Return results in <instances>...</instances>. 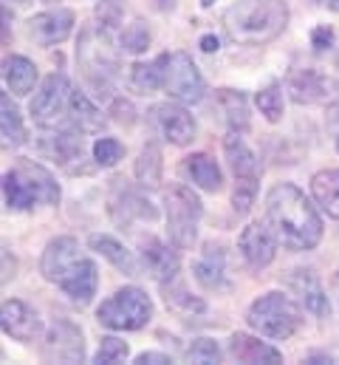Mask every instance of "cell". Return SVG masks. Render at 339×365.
I'll use <instances>...</instances> for the list:
<instances>
[{"instance_id":"cell-1","label":"cell","mask_w":339,"mask_h":365,"mask_svg":"<svg viewBox=\"0 0 339 365\" xmlns=\"http://www.w3.org/2000/svg\"><path fill=\"white\" fill-rule=\"evenodd\" d=\"M266 224L277 235L283 250L291 252H308L317 250L323 241V218L311 198L297 184H274L266 195Z\"/></svg>"},{"instance_id":"cell-2","label":"cell","mask_w":339,"mask_h":365,"mask_svg":"<svg viewBox=\"0 0 339 365\" xmlns=\"http://www.w3.org/2000/svg\"><path fill=\"white\" fill-rule=\"evenodd\" d=\"M288 26L286 0H235L224 11V29L232 43L266 46L277 40Z\"/></svg>"},{"instance_id":"cell-3","label":"cell","mask_w":339,"mask_h":365,"mask_svg":"<svg viewBox=\"0 0 339 365\" xmlns=\"http://www.w3.org/2000/svg\"><path fill=\"white\" fill-rule=\"evenodd\" d=\"M60 195L63 192L54 173L31 159H17L11 170L3 173V198L6 207L14 212H26L34 207H57Z\"/></svg>"},{"instance_id":"cell-4","label":"cell","mask_w":339,"mask_h":365,"mask_svg":"<svg viewBox=\"0 0 339 365\" xmlns=\"http://www.w3.org/2000/svg\"><path fill=\"white\" fill-rule=\"evenodd\" d=\"M246 323L260 337L288 340L303 326V306L283 292H266L249 306Z\"/></svg>"},{"instance_id":"cell-5","label":"cell","mask_w":339,"mask_h":365,"mask_svg":"<svg viewBox=\"0 0 339 365\" xmlns=\"http://www.w3.org/2000/svg\"><path fill=\"white\" fill-rule=\"evenodd\" d=\"M153 317V300L139 286L116 289L102 306L96 309V320L110 331H139Z\"/></svg>"},{"instance_id":"cell-6","label":"cell","mask_w":339,"mask_h":365,"mask_svg":"<svg viewBox=\"0 0 339 365\" xmlns=\"http://www.w3.org/2000/svg\"><path fill=\"white\" fill-rule=\"evenodd\" d=\"M201 215H204V204L189 187L170 184L165 190V218H167V238L172 247L178 250L195 247Z\"/></svg>"},{"instance_id":"cell-7","label":"cell","mask_w":339,"mask_h":365,"mask_svg":"<svg viewBox=\"0 0 339 365\" xmlns=\"http://www.w3.org/2000/svg\"><path fill=\"white\" fill-rule=\"evenodd\" d=\"M71 93H74V88L63 71L48 74L28 102L31 122L43 130L68 128L71 125Z\"/></svg>"},{"instance_id":"cell-8","label":"cell","mask_w":339,"mask_h":365,"mask_svg":"<svg viewBox=\"0 0 339 365\" xmlns=\"http://www.w3.org/2000/svg\"><path fill=\"white\" fill-rule=\"evenodd\" d=\"M159 66H162V91H167L170 99L181 105H195L204 99L207 83L189 54L184 51L159 54Z\"/></svg>"},{"instance_id":"cell-9","label":"cell","mask_w":339,"mask_h":365,"mask_svg":"<svg viewBox=\"0 0 339 365\" xmlns=\"http://www.w3.org/2000/svg\"><path fill=\"white\" fill-rule=\"evenodd\" d=\"M110 37L113 34L102 31L99 26L85 29L83 37H80V51H77L80 63L85 68V77L90 80L93 88H99V93H102V88L108 91V86H110V80L116 77V68H119V57L110 48Z\"/></svg>"},{"instance_id":"cell-10","label":"cell","mask_w":339,"mask_h":365,"mask_svg":"<svg viewBox=\"0 0 339 365\" xmlns=\"http://www.w3.org/2000/svg\"><path fill=\"white\" fill-rule=\"evenodd\" d=\"M286 91L297 105H323L331 108L339 102V80L314 68H297L286 80Z\"/></svg>"},{"instance_id":"cell-11","label":"cell","mask_w":339,"mask_h":365,"mask_svg":"<svg viewBox=\"0 0 339 365\" xmlns=\"http://www.w3.org/2000/svg\"><path fill=\"white\" fill-rule=\"evenodd\" d=\"M40 153L46 159H51L54 165H60L63 170L68 173H88L90 168L85 165V130L68 125V128H60L54 130L51 136H43L40 139Z\"/></svg>"},{"instance_id":"cell-12","label":"cell","mask_w":339,"mask_h":365,"mask_svg":"<svg viewBox=\"0 0 339 365\" xmlns=\"http://www.w3.org/2000/svg\"><path fill=\"white\" fill-rule=\"evenodd\" d=\"M108 212L110 218L119 224V227H130L136 218L142 221H153L159 215L156 204L142 195L136 187L125 184V179H116V184L110 187V195H108Z\"/></svg>"},{"instance_id":"cell-13","label":"cell","mask_w":339,"mask_h":365,"mask_svg":"<svg viewBox=\"0 0 339 365\" xmlns=\"http://www.w3.org/2000/svg\"><path fill=\"white\" fill-rule=\"evenodd\" d=\"M43 360L48 363H83L85 360V340L80 326H74L66 317H57L43 340Z\"/></svg>"},{"instance_id":"cell-14","label":"cell","mask_w":339,"mask_h":365,"mask_svg":"<svg viewBox=\"0 0 339 365\" xmlns=\"http://www.w3.org/2000/svg\"><path fill=\"white\" fill-rule=\"evenodd\" d=\"M286 286L288 292L294 294V300L303 306V312L314 314V317H328L331 314V300H328V292L320 280V274L314 269H291V274L286 277Z\"/></svg>"},{"instance_id":"cell-15","label":"cell","mask_w":339,"mask_h":365,"mask_svg":"<svg viewBox=\"0 0 339 365\" xmlns=\"http://www.w3.org/2000/svg\"><path fill=\"white\" fill-rule=\"evenodd\" d=\"M83 258H85V252L80 250L77 238L60 235V238H51V241L46 244L43 258H40V272H43V277H46L48 283L57 286Z\"/></svg>"},{"instance_id":"cell-16","label":"cell","mask_w":339,"mask_h":365,"mask_svg":"<svg viewBox=\"0 0 339 365\" xmlns=\"http://www.w3.org/2000/svg\"><path fill=\"white\" fill-rule=\"evenodd\" d=\"M277 247H280V241H277V235L271 232V227L266 221L263 224L260 221L246 224L244 232H241V238H238V250H241L244 261L252 269H266L274 261Z\"/></svg>"},{"instance_id":"cell-17","label":"cell","mask_w":339,"mask_h":365,"mask_svg":"<svg viewBox=\"0 0 339 365\" xmlns=\"http://www.w3.org/2000/svg\"><path fill=\"white\" fill-rule=\"evenodd\" d=\"M74 11L71 9H51V11H40L28 20V37L37 43V46H57L63 40L71 37L74 31Z\"/></svg>"},{"instance_id":"cell-18","label":"cell","mask_w":339,"mask_h":365,"mask_svg":"<svg viewBox=\"0 0 339 365\" xmlns=\"http://www.w3.org/2000/svg\"><path fill=\"white\" fill-rule=\"evenodd\" d=\"M0 326H3V334L6 337L20 340V343H31L43 331L40 314L28 303H23V300H6L3 303V309H0Z\"/></svg>"},{"instance_id":"cell-19","label":"cell","mask_w":339,"mask_h":365,"mask_svg":"<svg viewBox=\"0 0 339 365\" xmlns=\"http://www.w3.org/2000/svg\"><path fill=\"white\" fill-rule=\"evenodd\" d=\"M153 116H156V125H159L162 136L167 139L170 145L184 148V145H189L195 139V119L184 105H172V102L156 105Z\"/></svg>"},{"instance_id":"cell-20","label":"cell","mask_w":339,"mask_h":365,"mask_svg":"<svg viewBox=\"0 0 339 365\" xmlns=\"http://www.w3.org/2000/svg\"><path fill=\"white\" fill-rule=\"evenodd\" d=\"M142 261L159 283H167L172 277H178V269H181L178 247L165 244L162 238H153V235L142 238Z\"/></svg>"},{"instance_id":"cell-21","label":"cell","mask_w":339,"mask_h":365,"mask_svg":"<svg viewBox=\"0 0 339 365\" xmlns=\"http://www.w3.org/2000/svg\"><path fill=\"white\" fill-rule=\"evenodd\" d=\"M96 286H99V269H96V264H93L88 255L57 283V289H60L74 306H88V303L93 300V294H96Z\"/></svg>"},{"instance_id":"cell-22","label":"cell","mask_w":339,"mask_h":365,"mask_svg":"<svg viewBox=\"0 0 339 365\" xmlns=\"http://www.w3.org/2000/svg\"><path fill=\"white\" fill-rule=\"evenodd\" d=\"M192 274H195V280L204 286V289H215V292H224V289H229V280H226V255H224V250L221 247H215V244H207L204 247V252H201V258L192 264Z\"/></svg>"},{"instance_id":"cell-23","label":"cell","mask_w":339,"mask_h":365,"mask_svg":"<svg viewBox=\"0 0 339 365\" xmlns=\"http://www.w3.org/2000/svg\"><path fill=\"white\" fill-rule=\"evenodd\" d=\"M226 351H229V357L232 360H238V363H246V365H274V363H283V354H280V349H274V346H268V343H263V340H257L252 334H232L229 337V346H226Z\"/></svg>"},{"instance_id":"cell-24","label":"cell","mask_w":339,"mask_h":365,"mask_svg":"<svg viewBox=\"0 0 339 365\" xmlns=\"http://www.w3.org/2000/svg\"><path fill=\"white\" fill-rule=\"evenodd\" d=\"M88 247L96 252V255H102L110 267H116L119 272L130 274V277H136V274H142V264H139V258L125 247V244H119L113 235H102V232H93L90 238H88Z\"/></svg>"},{"instance_id":"cell-25","label":"cell","mask_w":339,"mask_h":365,"mask_svg":"<svg viewBox=\"0 0 339 365\" xmlns=\"http://www.w3.org/2000/svg\"><path fill=\"white\" fill-rule=\"evenodd\" d=\"M224 153H226V162H229V168H232V173H235V179H260V159H257V153H254L252 148L246 145V139H244V133H229L226 139H224Z\"/></svg>"},{"instance_id":"cell-26","label":"cell","mask_w":339,"mask_h":365,"mask_svg":"<svg viewBox=\"0 0 339 365\" xmlns=\"http://www.w3.org/2000/svg\"><path fill=\"white\" fill-rule=\"evenodd\" d=\"M181 170H184V176L189 182L195 184L198 190H204V192H218L224 187V173H221L218 162L209 153H192V156H187L184 165H181Z\"/></svg>"},{"instance_id":"cell-27","label":"cell","mask_w":339,"mask_h":365,"mask_svg":"<svg viewBox=\"0 0 339 365\" xmlns=\"http://www.w3.org/2000/svg\"><path fill=\"white\" fill-rule=\"evenodd\" d=\"M3 80L14 96H28L37 86V66L23 54H11L3 60Z\"/></svg>"},{"instance_id":"cell-28","label":"cell","mask_w":339,"mask_h":365,"mask_svg":"<svg viewBox=\"0 0 339 365\" xmlns=\"http://www.w3.org/2000/svg\"><path fill=\"white\" fill-rule=\"evenodd\" d=\"M311 198L314 204L339 224V170L328 168L311 176Z\"/></svg>"},{"instance_id":"cell-29","label":"cell","mask_w":339,"mask_h":365,"mask_svg":"<svg viewBox=\"0 0 339 365\" xmlns=\"http://www.w3.org/2000/svg\"><path fill=\"white\" fill-rule=\"evenodd\" d=\"M162 289H165V303H167V309L172 314H178V317H198V314L207 312V303L198 294H192L181 277H172L167 283H162Z\"/></svg>"},{"instance_id":"cell-30","label":"cell","mask_w":339,"mask_h":365,"mask_svg":"<svg viewBox=\"0 0 339 365\" xmlns=\"http://www.w3.org/2000/svg\"><path fill=\"white\" fill-rule=\"evenodd\" d=\"M215 99H218V108L224 110V119H226L229 130H235V133H246V130H249V122H252L246 96H244L241 91H232V88H221Z\"/></svg>"},{"instance_id":"cell-31","label":"cell","mask_w":339,"mask_h":365,"mask_svg":"<svg viewBox=\"0 0 339 365\" xmlns=\"http://www.w3.org/2000/svg\"><path fill=\"white\" fill-rule=\"evenodd\" d=\"M133 173H136V182L142 184V187H159V184H162V176H165V159H162L159 145L147 142V145L142 148Z\"/></svg>"},{"instance_id":"cell-32","label":"cell","mask_w":339,"mask_h":365,"mask_svg":"<svg viewBox=\"0 0 339 365\" xmlns=\"http://www.w3.org/2000/svg\"><path fill=\"white\" fill-rule=\"evenodd\" d=\"M71 125L85 130V133H96V130H102V125H105L102 110L90 102L88 93L77 91V88L71 93Z\"/></svg>"},{"instance_id":"cell-33","label":"cell","mask_w":339,"mask_h":365,"mask_svg":"<svg viewBox=\"0 0 339 365\" xmlns=\"http://www.w3.org/2000/svg\"><path fill=\"white\" fill-rule=\"evenodd\" d=\"M0 133H3V148H20L26 142V128L20 119V110L14 108L11 96H0Z\"/></svg>"},{"instance_id":"cell-34","label":"cell","mask_w":339,"mask_h":365,"mask_svg":"<svg viewBox=\"0 0 339 365\" xmlns=\"http://www.w3.org/2000/svg\"><path fill=\"white\" fill-rule=\"evenodd\" d=\"M130 88L136 93H156L162 91V66L159 57L153 63H136L130 68Z\"/></svg>"},{"instance_id":"cell-35","label":"cell","mask_w":339,"mask_h":365,"mask_svg":"<svg viewBox=\"0 0 339 365\" xmlns=\"http://www.w3.org/2000/svg\"><path fill=\"white\" fill-rule=\"evenodd\" d=\"M150 46V29L145 20H133L119 31V48L127 54H142Z\"/></svg>"},{"instance_id":"cell-36","label":"cell","mask_w":339,"mask_h":365,"mask_svg":"<svg viewBox=\"0 0 339 365\" xmlns=\"http://www.w3.org/2000/svg\"><path fill=\"white\" fill-rule=\"evenodd\" d=\"M90 156H93L96 168H116L125 159V145L113 136H99L90 148Z\"/></svg>"},{"instance_id":"cell-37","label":"cell","mask_w":339,"mask_h":365,"mask_svg":"<svg viewBox=\"0 0 339 365\" xmlns=\"http://www.w3.org/2000/svg\"><path fill=\"white\" fill-rule=\"evenodd\" d=\"M254 102H257L260 113H263L268 122H280V119H283V88H280L277 83L260 88L257 96H254Z\"/></svg>"},{"instance_id":"cell-38","label":"cell","mask_w":339,"mask_h":365,"mask_svg":"<svg viewBox=\"0 0 339 365\" xmlns=\"http://www.w3.org/2000/svg\"><path fill=\"white\" fill-rule=\"evenodd\" d=\"M122 20H125V6H122V0H99V3H96V26H99L102 31L113 34Z\"/></svg>"},{"instance_id":"cell-39","label":"cell","mask_w":339,"mask_h":365,"mask_svg":"<svg viewBox=\"0 0 339 365\" xmlns=\"http://www.w3.org/2000/svg\"><path fill=\"white\" fill-rule=\"evenodd\" d=\"M130 354V346L119 337H102L96 354H93V363H105V365H113V363H125Z\"/></svg>"},{"instance_id":"cell-40","label":"cell","mask_w":339,"mask_h":365,"mask_svg":"<svg viewBox=\"0 0 339 365\" xmlns=\"http://www.w3.org/2000/svg\"><path fill=\"white\" fill-rule=\"evenodd\" d=\"M187 363H198V365L221 363V349H218V343H215V340H207V337L192 340V346L187 349Z\"/></svg>"},{"instance_id":"cell-41","label":"cell","mask_w":339,"mask_h":365,"mask_svg":"<svg viewBox=\"0 0 339 365\" xmlns=\"http://www.w3.org/2000/svg\"><path fill=\"white\" fill-rule=\"evenodd\" d=\"M257 198V179H238L232 190V210L235 215H246Z\"/></svg>"},{"instance_id":"cell-42","label":"cell","mask_w":339,"mask_h":365,"mask_svg":"<svg viewBox=\"0 0 339 365\" xmlns=\"http://www.w3.org/2000/svg\"><path fill=\"white\" fill-rule=\"evenodd\" d=\"M311 46H314V51H328L334 46V29L331 26H317L311 31Z\"/></svg>"},{"instance_id":"cell-43","label":"cell","mask_w":339,"mask_h":365,"mask_svg":"<svg viewBox=\"0 0 339 365\" xmlns=\"http://www.w3.org/2000/svg\"><path fill=\"white\" fill-rule=\"evenodd\" d=\"M110 113H113V119L122 122V125H133V122H136V110H133V105H130L127 99H116L113 108H110Z\"/></svg>"},{"instance_id":"cell-44","label":"cell","mask_w":339,"mask_h":365,"mask_svg":"<svg viewBox=\"0 0 339 365\" xmlns=\"http://www.w3.org/2000/svg\"><path fill=\"white\" fill-rule=\"evenodd\" d=\"M136 365H162V363H172V357L170 354H165V351H142L136 360H133Z\"/></svg>"},{"instance_id":"cell-45","label":"cell","mask_w":339,"mask_h":365,"mask_svg":"<svg viewBox=\"0 0 339 365\" xmlns=\"http://www.w3.org/2000/svg\"><path fill=\"white\" fill-rule=\"evenodd\" d=\"M201 48H204L207 54H212V51L221 48V40H218L215 34H204V37H201Z\"/></svg>"},{"instance_id":"cell-46","label":"cell","mask_w":339,"mask_h":365,"mask_svg":"<svg viewBox=\"0 0 339 365\" xmlns=\"http://www.w3.org/2000/svg\"><path fill=\"white\" fill-rule=\"evenodd\" d=\"M306 363H334V357H331V354H317V351H314V354L306 357Z\"/></svg>"},{"instance_id":"cell-47","label":"cell","mask_w":339,"mask_h":365,"mask_svg":"<svg viewBox=\"0 0 339 365\" xmlns=\"http://www.w3.org/2000/svg\"><path fill=\"white\" fill-rule=\"evenodd\" d=\"M320 6H325V9H331V11H339V0H317Z\"/></svg>"},{"instance_id":"cell-48","label":"cell","mask_w":339,"mask_h":365,"mask_svg":"<svg viewBox=\"0 0 339 365\" xmlns=\"http://www.w3.org/2000/svg\"><path fill=\"white\" fill-rule=\"evenodd\" d=\"M334 294H337V303H339V272L334 274Z\"/></svg>"},{"instance_id":"cell-49","label":"cell","mask_w":339,"mask_h":365,"mask_svg":"<svg viewBox=\"0 0 339 365\" xmlns=\"http://www.w3.org/2000/svg\"><path fill=\"white\" fill-rule=\"evenodd\" d=\"M159 3H162V6H165V9H167V6H172V0H159Z\"/></svg>"},{"instance_id":"cell-50","label":"cell","mask_w":339,"mask_h":365,"mask_svg":"<svg viewBox=\"0 0 339 365\" xmlns=\"http://www.w3.org/2000/svg\"><path fill=\"white\" fill-rule=\"evenodd\" d=\"M201 3H204V6H212V0H201Z\"/></svg>"},{"instance_id":"cell-51","label":"cell","mask_w":339,"mask_h":365,"mask_svg":"<svg viewBox=\"0 0 339 365\" xmlns=\"http://www.w3.org/2000/svg\"><path fill=\"white\" fill-rule=\"evenodd\" d=\"M337 153H339V136H337Z\"/></svg>"},{"instance_id":"cell-52","label":"cell","mask_w":339,"mask_h":365,"mask_svg":"<svg viewBox=\"0 0 339 365\" xmlns=\"http://www.w3.org/2000/svg\"><path fill=\"white\" fill-rule=\"evenodd\" d=\"M46 3H57V0H46Z\"/></svg>"},{"instance_id":"cell-53","label":"cell","mask_w":339,"mask_h":365,"mask_svg":"<svg viewBox=\"0 0 339 365\" xmlns=\"http://www.w3.org/2000/svg\"><path fill=\"white\" fill-rule=\"evenodd\" d=\"M20 3H23V0H20Z\"/></svg>"}]
</instances>
